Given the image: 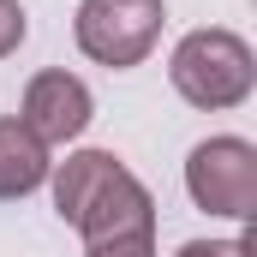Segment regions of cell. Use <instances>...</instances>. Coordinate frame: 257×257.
Segmentation results:
<instances>
[{"mask_svg":"<svg viewBox=\"0 0 257 257\" xmlns=\"http://www.w3.org/2000/svg\"><path fill=\"white\" fill-rule=\"evenodd\" d=\"M251 233H239V239H186L174 257H251Z\"/></svg>","mask_w":257,"mask_h":257,"instance_id":"obj_10","label":"cell"},{"mask_svg":"<svg viewBox=\"0 0 257 257\" xmlns=\"http://www.w3.org/2000/svg\"><path fill=\"white\" fill-rule=\"evenodd\" d=\"M84 257H156V233H114V239H90Z\"/></svg>","mask_w":257,"mask_h":257,"instance_id":"obj_8","label":"cell"},{"mask_svg":"<svg viewBox=\"0 0 257 257\" xmlns=\"http://www.w3.org/2000/svg\"><path fill=\"white\" fill-rule=\"evenodd\" d=\"M90 120H96V96H90V84H84L78 72L48 66V72H36V78L24 84L18 126L30 132L42 150H54V144H78V138L90 132Z\"/></svg>","mask_w":257,"mask_h":257,"instance_id":"obj_4","label":"cell"},{"mask_svg":"<svg viewBox=\"0 0 257 257\" xmlns=\"http://www.w3.org/2000/svg\"><path fill=\"white\" fill-rule=\"evenodd\" d=\"M186 192L203 215H227V221H251L257 215V144L251 138H203L186 156Z\"/></svg>","mask_w":257,"mask_h":257,"instance_id":"obj_3","label":"cell"},{"mask_svg":"<svg viewBox=\"0 0 257 257\" xmlns=\"http://www.w3.org/2000/svg\"><path fill=\"white\" fill-rule=\"evenodd\" d=\"M72 227H78L84 245H90V239H114V233H156V197H150V186L126 168Z\"/></svg>","mask_w":257,"mask_h":257,"instance_id":"obj_5","label":"cell"},{"mask_svg":"<svg viewBox=\"0 0 257 257\" xmlns=\"http://www.w3.org/2000/svg\"><path fill=\"white\" fill-rule=\"evenodd\" d=\"M162 24H168L162 0H78L72 42H78L84 60L108 66V72H126V66L150 60V48L162 42Z\"/></svg>","mask_w":257,"mask_h":257,"instance_id":"obj_2","label":"cell"},{"mask_svg":"<svg viewBox=\"0 0 257 257\" xmlns=\"http://www.w3.org/2000/svg\"><path fill=\"white\" fill-rule=\"evenodd\" d=\"M120 174H126V162H120L114 150H72L60 168L48 174V186H54V215L72 227V221H78L96 197L108 192Z\"/></svg>","mask_w":257,"mask_h":257,"instance_id":"obj_6","label":"cell"},{"mask_svg":"<svg viewBox=\"0 0 257 257\" xmlns=\"http://www.w3.org/2000/svg\"><path fill=\"white\" fill-rule=\"evenodd\" d=\"M24 36H30L24 6H18V0H0V60H6V54H18V48H24Z\"/></svg>","mask_w":257,"mask_h":257,"instance_id":"obj_9","label":"cell"},{"mask_svg":"<svg viewBox=\"0 0 257 257\" xmlns=\"http://www.w3.org/2000/svg\"><path fill=\"white\" fill-rule=\"evenodd\" d=\"M168 78L180 90V102H192L203 114H227L239 102H251L257 90V54L245 36L209 24V30H186L174 42V60H168Z\"/></svg>","mask_w":257,"mask_h":257,"instance_id":"obj_1","label":"cell"},{"mask_svg":"<svg viewBox=\"0 0 257 257\" xmlns=\"http://www.w3.org/2000/svg\"><path fill=\"white\" fill-rule=\"evenodd\" d=\"M54 174L48 150L18 126V114H0V203H18V197L42 192Z\"/></svg>","mask_w":257,"mask_h":257,"instance_id":"obj_7","label":"cell"}]
</instances>
